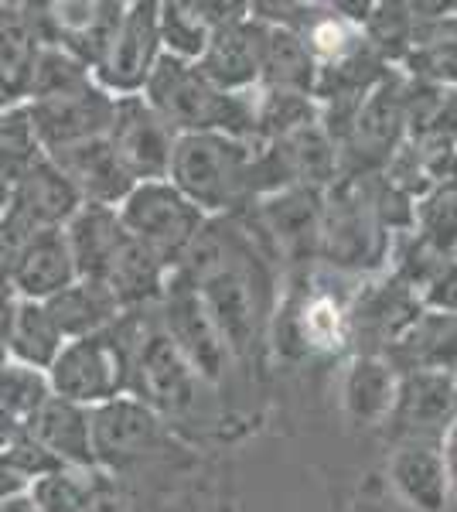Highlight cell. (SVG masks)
<instances>
[{"mask_svg": "<svg viewBox=\"0 0 457 512\" xmlns=\"http://www.w3.org/2000/svg\"><path fill=\"white\" fill-rule=\"evenodd\" d=\"M28 434L55 465L62 468H96L93 465V431L89 410L69 400L48 396L45 407L28 420Z\"/></svg>", "mask_w": 457, "mask_h": 512, "instance_id": "44dd1931", "label": "cell"}, {"mask_svg": "<svg viewBox=\"0 0 457 512\" xmlns=\"http://www.w3.org/2000/svg\"><path fill=\"white\" fill-rule=\"evenodd\" d=\"M89 82H96V79L86 62H79L76 55H69L58 45H45L35 62V76H31V89L24 103L72 93V89H82V86H89Z\"/></svg>", "mask_w": 457, "mask_h": 512, "instance_id": "d590c367", "label": "cell"}, {"mask_svg": "<svg viewBox=\"0 0 457 512\" xmlns=\"http://www.w3.org/2000/svg\"><path fill=\"white\" fill-rule=\"evenodd\" d=\"M256 216L263 233L277 243V253L287 260L304 263L318 256L321 246V219H324V192L307 185H287L280 192L256 198Z\"/></svg>", "mask_w": 457, "mask_h": 512, "instance_id": "9a60e30c", "label": "cell"}, {"mask_svg": "<svg viewBox=\"0 0 457 512\" xmlns=\"http://www.w3.org/2000/svg\"><path fill=\"white\" fill-rule=\"evenodd\" d=\"M7 359H11V355H7V345H4V342H0V369H4V366H7Z\"/></svg>", "mask_w": 457, "mask_h": 512, "instance_id": "f6af8a7d", "label": "cell"}, {"mask_svg": "<svg viewBox=\"0 0 457 512\" xmlns=\"http://www.w3.org/2000/svg\"><path fill=\"white\" fill-rule=\"evenodd\" d=\"M28 110L31 120H35L41 147H45V154H52L62 151V147L106 137L113 123L116 96L106 93L99 82H89V86L72 89V93L35 99V103H28Z\"/></svg>", "mask_w": 457, "mask_h": 512, "instance_id": "4fadbf2b", "label": "cell"}, {"mask_svg": "<svg viewBox=\"0 0 457 512\" xmlns=\"http://www.w3.org/2000/svg\"><path fill=\"white\" fill-rule=\"evenodd\" d=\"M403 72L389 69L365 93L348 137L338 144V178L382 175L393 154L406 144V106Z\"/></svg>", "mask_w": 457, "mask_h": 512, "instance_id": "9c48e42d", "label": "cell"}, {"mask_svg": "<svg viewBox=\"0 0 457 512\" xmlns=\"http://www.w3.org/2000/svg\"><path fill=\"white\" fill-rule=\"evenodd\" d=\"M168 277L171 270L147 246H140L134 236H127L120 243V250L113 253V260L106 263L99 284L110 287V294L123 311H147L157 308Z\"/></svg>", "mask_w": 457, "mask_h": 512, "instance_id": "603a6c76", "label": "cell"}, {"mask_svg": "<svg viewBox=\"0 0 457 512\" xmlns=\"http://www.w3.org/2000/svg\"><path fill=\"white\" fill-rule=\"evenodd\" d=\"M365 45L379 55L389 69H400L406 52L413 48V14L410 4L400 0H382L369 7V18L362 24Z\"/></svg>", "mask_w": 457, "mask_h": 512, "instance_id": "1f68e13d", "label": "cell"}, {"mask_svg": "<svg viewBox=\"0 0 457 512\" xmlns=\"http://www.w3.org/2000/svg\"><path fill=\"white\" fill-rule=\"evenodd\" d=\"M314 82H318V65L304 41L287 28H273L267 24L263 35V65H260V89L273 93H297L314 96Z\"/></svg>", "mask_w": 457, "mask_h": 512, "instance_id": "f1b7e54d", "label": "cell"}, {"mask_svg": "<svg viewBox=\"0 0 457 512\" xmlns=\"http://www.w3.org/2000/svg\"><path fill=\"white\" fill-rule=\"evenodd\" d=\"M45 158L48 154L38 140L28 103H7L4 110H0V178L14 188Z\"/></svg>", "mask_w": 457, "mask_h": 512, "instance_id": "4dcf8cb0", "label": "cell"}, {"mask_svg": "<svg viewBox=\"0 0 457 512\" xmlns=\"http://www.w3.org/2000/svg\"><path fill=\"white\" fill-rule=\"evenodd\" d=\"M382 359L393 362L400 376L406 373H447L457 376V318L423 311L417 325L403 335L396 349H389Z\"/></svg>", "mask_w": 457, "mask_h": 512, "instance_id": "cb8c5ba5", "label": "cell"}, {"mask_svg": "<svg viewBox=\"0 0 457 512\" xmlns=\"http://www.w3.org/2000/svg\"><path fill=\"white\" fill-rule=\"evenodd\" d=\"M45 48L28 4H0V99L24 103Z\"/></svg>", "mask_w": 457, "mask_h": 512, "instance_id": "7402d4cb", "label": "cell"}, {"mask_svg": "<svg viewBox=\"0 0 457 512\" xmlns=\"http://www.w3.org/2000/svg\"><path fill=\"white\" fill-rule=\"evenodd\" d=\"M11 205H18L41 229H65V222L82 209V198L62 171L45 158L11 188Z\"/></svg>", "mask_w": 457, "mask_h": 512, "instance_id": "4316f807", "label": "cell"}, {"mask_svg": "<svg viewBox=\"0 0 457 512\" xmlns=\"http://www.w3.org/2000/svg\"><path fill=\"white\" fill-rule=\"evenodd\" d=\"M0 512H38L31 495H14V499H4L0 502Z\"/></svg>", "mask_w": 457, "mask_h": 512, "instance_id": "7bdbcfd3", "label": "cell"}, {"mask_svg": "<svg viewBox=\"0 0 457 512\" xmlns=\"http://www.w3.org/2000/svg\"><path fill=\"white\" fill-rule=\"evenodd\" d=\"M457 417L454 376L447 373H406L400 376L393 420L410 434H444Z\"/></svg>", "mask_w": 457, "mask_h": 512, "instance_id": "d4e9b609", "label": "cell"}, {"mask_svg": "<svg viewBox=\"0 0 457 512\" xmlns=\"http://www.w3.org/2000/svg\"><path fill=\"white\" fill-rule=\"evenodd\" d=\"M116 216L127 236L147 246L168 270H178L185 263L188 250L209 222L171 181H140L120 202Z\"/></svg>", "mask_w": 457, "mask_h": 512, "instance_id": "ba28073f", "label": "cell"}, {"mask_svg": "<svg viewBox=\"0 0 457 512\" xmlns=\"http://www.w3.org/2000/svg\"><path fill=\"white\" fill-rule=\"evenodd\" d=\"M396 396H400V373L382 355H355L342 379V407L352 427L372 431L393 420Z\"/></svg>", "mask_w": 457, "mask_h": 512, "instance_id": "ac0fdd59", "label": "cell"}, {"mask_svg": "<svg viewBox=\"0 0 457 512\" xmlns=\"http://www.w3.org/2000/svg\"><path fill=\"white\" fill-rule=\"evenodd\" d=\"M178 270L202 297L232 362L260 366L280 291L249 229L236 216L209 219Z\"/></svg>", "mask_w": 457, "mask_h": 512, "instance_id": "6da1fadb", "label": "cell"}, {"mask_svg": "<svg viewBox=\"0 0 457 512\" xmlns=\"http://www.w3.org/2000/svg\"><path fill=\"white\" fill-rule=\"evenodd\" d=\"M7 202H11V185H7V181L0 178V212L7 209Z\"/></svg>", "mask_w": 457, "mask_h": 512, "instance_id": "ee69618b", "label": "cell"}, {"mask_svg": "<svg viewBox=\"0 0 457 512\" xmlns=\"http://www.w3.org/2000/svg\"><path fill=\"white\" fill-rule=\"evenodd\" d=\"M263 35H267V24L253 14L222 24L212 31L202 59L195 62L198 72L222 93H253L260 89Z\"/></svg>", "mask_w": 457, "mask_h": 512, "instance_id": "2e32d148", "label": "cell"}, {"mask_svg": "<svg viewBox=\"0 0 457 512\" xmlns=\"http://www.w3.org/2000/svg\"><path fill=\"white\" fill-rule=\"evenodd\" d=\"M174 140H178V134L157 117L144 96L116 99L106 144L113 147L116 161L134 178V185H140V181H168Z\"/></svg>", "mask_w": 457, "mask_h": 512, "instance_id": "7c38bea8", "label": "cell"}, {"mask_svg": "<svg viewBox=\"0 0 457 512\" xmlns=\"http://www.w3.org/2000/svg\"><path fill=\"white\" fill-rule=\"evenodd\" d=\"M72 280H79V267L69 239H65V229H41L28 243V250L21 253L18 267H14L11 291L21 301L45 304L55 294H62Z\"/></svg>", "mask_w": 457, "mask_h": 512, "instance_id": "d6986e66", "label": "cell"}, {"mask_svg": "<svg viewBox=\"0 0 457 512\" xmlns=\"http://www.w3.org/2000/svg\"><path fill=\"white\" fill-rule=\"evenodd\" d=\"M65 239L76 256L79 277L99 280L106 270V263L113 260V253L120 250V243L127 239L116 209H103V205H82V209L65 222Z\"/></svg>", "mask_w": 457, "mask_h": 512, "instance_id": "83f0119b", "label": "cell"}, {"mask_svg": "<svg viewBox=\"0 0 457 512\" xmlns=\"http://www.w3.org/2000/svg\"><path fill=\"white\" fill-rule=\"evenodd\" d=\"M423 315L420 294L389 274L372 287H362L352 301V342L362 345V355H386L403 342V335Z\"/></svg>", "mask_w": 457, "mask_h": 512, "instance_id": "5bb4252c", "label": "cell"}, {"mask_svg": "<svg viewBox=\"0 0 457 512\" xmlns=\"http://www.w3.org/2000/svg\"><path fill=\"white\" fill-rule=\"evenodd\" d=\"M253 144L226 134H181L174 140L168 181L202 212L205 219H229L249 195Z\"/></svg>", "mask_w": 457, "mask_h": 512, "instance_id": "277c9868", "label": "cell"}, {"mask_svg": "<svg viewBox=\"0 0 457 512\" xmlns=\"http://www.w3.org/2000/svg\"><path fill=\"white\" fill-rule=\"evenodd\" d=\"M24 437H28V424H21V420H14L11 414L0 410V458H7Z\"/></svg>", "mask_w": 457, "mask_h": 512, "instance_id": "60d3db41", "label": "cell"}, {"mask_svg": "<svg viewBox=\"0 0 457 512\" xmlns=\"http://www.w3.org/2000/svg\"><path fill=\"white\" fill-rule=\"evenodd\" d=\"M389 482L417 512H447L451 506V485L434 441H406L389 454Z\"/></svg>", "mask_w": 457, "mask_h": 512, "instance_id": "ffe728a7", "label": "cell"}, {"mask_svg": "<svg viewBox=\"0 0 457 512\" xmlns=\"http://www.w3.org/2000/svg\"><path fill=\"white\" fill-rule=\"evenodd\" d=\"M96 492V468H55L28 489L38 512H89Z\"/></svg>", "mask_w": 457, "mask_h": 512, "instance_id": "836d02e7", "label": "cell"}, {"mask_svg": "<svg viewBox=\"0 0 457 512\" xmlns=\"http://www.w3.org/2000/svg\"><path fill=\"white\" fill-rule=\"evenodd\" d=\"M437 448H440V461H444V472H447V485H451V499H457V417L447 424V431L440 434Z\"/></svg>", "mask_w": 457, "mask_h": 512, "instance_id": "ab89813d", "label": "cell"}, {"mask_svg": "<svg viewBox=\"0 0 457 512\" xmlns=\"http://www.w3.org/2000/svg\"><path fill=\"white\" fill-rule=\"evenodd\" d=\"M48 161L65 175L82 205H103V209H120V202L134 192V178L120 168L113 147L106 137L86 140V144H72L62 151H52Z\"/></svg>", "mask_w": 457, "mask_h": 512, "instance_id": "e0dca14e", "label": "cell"}, {"mask_svg": "<svg viewBox=\"0 0 457 512\" xmlns=\"http://www.w3.org/2000/svg\"><path fill=\"white\" fill-rule=\"evenodd\" d=\"M161 31H157V4L134 0L123 11V21L106 48L103 62L96 65L93 79L110 96H140L151 79L154 65L161 62Z\"/></svg>", "mask_w": 457, "mask_h": 512, "instance_id": "8fae6325", "label": "cell"}, {"mask_svg": "<svg viewBox=\"0 0 457 512\" xmlns=\"http://www.w3.org/2000/svg\"><path fill=\"white\" fill-rule=\"evenodd\" d=\"M65 335L58 332L55 318L48 315V308L41 301H18V315H14L11 335H7V355L24 366L45 369L55 362V355L62 352Z\"/></svg>", "mask_w": 457, "mask_h": 512, "instance_id": "f546056e", "label": "cell"}, {"mask_svg": "<svg viewBox=\"0 0 457 512\" xmlns=\"http://www.w3.org/2000/svg\"><path fill=\"white\" fill-rule=\"evenodd\" d=\"M157 31H161V52L178 62H191V65L202 59L205 45H209V38H212V28L198 18L191 0L157 4Z\"/></svg>", "mask_w": 457, "mask_h": 512, "instance_id": "d6a6232c", "label": "cell"}, {"mask_svg": "<svg viewBox=\"0 0 457 512\" xmlns=\"http://www.w3.org/2000/svg\"><path fill=\"white\" fill-rule=\"evenodd\" d=\"M202 376L188 366V359L178 352L168 332L157 321V311H144L140 332L134 342V359H130V396L144 400L157 410L168 424L188 417L198 410L202 400Z\"/></svg>", "mask_w": 457, "mask_h": 512, "instance_id": "52a82bcc", "label": "cell"}, {"mask_svg": "<svg viewBox=\"0 0 457 512\" xmlns=\"http://www.w3.org/2000/svg\"><path fill=\"white\" fill-rule=\"evenodd\" d=\"M400 72L406 79H417L427 82V86L457 93V38H440L410 48L406 59L400 62Z\"/></svg>", "mask_w": 457, "mask_h": 512, "instance_id": "8d00e7d4", "label": "cell"}, {"mask_svg": "<svg viewBox=\"0 0 457 512\" xmlns=\"http://www.w3.org/2000/svg\"><path fill=\"white\" fill-rule=\"evenodd\" d=\"M48 396H52V386H48L45 369L7 359V366L0 369V410H4V414L28 424V420L45 407Z\"/></svg>", "mask_w": 457, "mask_h": 512, "instance_id": "e575fe53", "label": "cell"}, {"mask_svg": "<svg viewBox=\"0 0 457 512\" xmlns=\"http://www.w3.org/2000/svg\"><path fill=\"white\" fill-rule=\"evenodd\" d=\"M154 311H157L161 328L168 332V338L188 359V366L202 376V383L219 386L236 362H232L219 328L212 325L202 297H198V291L191 287V280L181 274V270H171L168 284H164V294Z\"/></svg>", "mask_w": 457, "mask_h": 512, "instance_id": "30bf717a", "label": "cell"}, {"mask_svg": "<svg viewBox=\"0 0 457 512\" xmlns=\"http://www.w3.org/2000/svg\"><path fill=\"white\" fill-rule=\"evenodd\" d=\"M454 410H457V376H454Z\"/></svg>", "mask_w": 457, "mask_h": 512, "instance_id": "bcb514c9", "label": "cell"}, {"mask_svg": "<svg viewBox=\"0 0 457 512\" xmlns=\"http://www.w3.org/2000/svg\"><path fill=\"white\" fill-rule=\"evenodd\" d=\"M45 308H48V315L55 318V325H58V332L65 335V342L106 332V328H113L116 321L127 315V311L116 304L110 287L99 284V280H89V277L72 280L62 294H55L52 301H45Z\"/></svg>", "mask_w": 457, "mask_h": 512, "instance_id": "484cf974", "label": "cell"}, {"mask_svg": "<svg viewBox=\"0 0 457 512\" xmlns=\"http://www.w3.org/2000/svg\"><path fill=\"white\" fill-rule=\"evenodd\" d=\"M89 431L93 465L106 475H140L188 461V448L178 441L174 427L130 393L89 410Z\"/></svg>", "mask_w": 457, "mask_h": 512, "instance_id": "3957f363", "label": "cell"}, {"mask_svg": "<svg viewBox=\"0 0 457 512\" xmlns=\"http://www.w3.org/2000/svg\"><path fill=\"white\" fill-rule=\"evenodd\" d=\"M140 318H144V311H127L106 332L65 342L62 352L55 355V362L48 366L52 396L86 410L103 407V403L116 400V396H127L130 359H134Z\"/></svg>", "mask_w": 457, "mask_h": 512, "instance_id": "5b68a950", "label": "cell"}, {"mask_svg": "<svg viewBox=\"0 0 457 512\" xmlns=\"http://www.w3.org/2000/svg\"><path fill=\"white\" fill-rule=\"evenodd\" d=\"M393 233L372 212L362 178H338L324 192L318 260L342 274H369L389 260Z\"/></svg>", "mask_w": 457, "mask_h": 512, "instance_id": "8992f818", "label": "cell"}, {"mask_svg": "<svg viewBox=\"0 0 457 512\" xmlns=\"http://www.w3.org/2000/svg\"><path fill=\"white\" fill-rule=\"evenodd\" d=\"M4 106H7V103H4V99H0V110H4Z\"/></svg>", "mask_w": 457, "mask_h": 512, "instance_id": "7dc6e473", "label": "cell"}, {"mask_svg": "<svg viewBox=\"0 0 457 512\" xmlns=\"http://www.w3.org/2000/svg\"><path fill=\"white\" fill-rule=\"evenodd\" d=\"M420 304H423V311L457 318V256H454V260H447L444 267L437 270V277L423 287Z\"/></svg>", "mask_w": 457, "mask_h": 512, "instance_id": "f35d334b", "label": "cell"}, {"mask_svg": "<svg viewBox=\"0 0 457 512\" xmlns=\"http://www.w3.org/2000/svg\"><path fill=\"white\" fill-rule=\"evenodd\" d=\"M41 233V226H35L18 205L7 202V209L0 212V287H11L14 267H18L21 253L28 250V243Z\"/></svg>", "mask_w": 457, "mask_h": 512, "instance_id": "74e56055", "label": "cell"}, {"mask_svg": "<svg viewBox=\"0 0 457 512\" xmlns=\"http://www.w3.org/2000/svg\"><path fill=\"white\" fill-rule=\"evenodd\" d=\"M18 301L21 297L11 291V287H0V342L7 345V335H11L14 315H18Z\"/></svg>", "mask_w": 457, "mask_h": 512, "instance_id": "b9f144b4", "label": "cell"}, {"mask_svg": "<svg viewBox=\"0 0 457 512\" xmlns=\"http://www.w3.org/2000/svg\"><path fill=\"white\" fill-rule=\"evenodd\" d=\"M140 96L178 137L226 134L256 144V89L253 93H222L191 62L161 55Z\"/></svg>", "mask_w": 457, "mask_h": 512, "instance_id": "7a4b0ae2", "label": "cell"}]
</instances>
